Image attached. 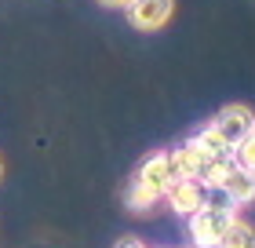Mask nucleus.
<instances>
[{"label":"nucleus","instance_id":"obj_4","mask_svg":"<svg viewBox=\"0 0 255 248\" xmlns=\"http://www.w3.org/2000/svg\"><path fill=\"white\" fill-rule=\"evenodd\" d=\"M124 15L138 33H157L175 15V0H128Z\"/></svg>","mask_w":255,"mask_h":248},{"label":"nucleus","instance_id":"obj_8","mask_svg":"<svg viewBox=\"0 0 255 248\" xmlns=\"http://www.w3.org/2000/svg\"><path fill=\"white\" fill-rule=\"evenodd\" d=\"M234 164L255 175V132H252V135H248V139H245V143H241L237 150H234Z\"/></svg>","mask_w":255,"mask_h":248},{"label":"nucleus","instance_id":"obj_11","mask_svg":"<svg viewBox=\"0 0 255 248\" xmlns=\"http://www.w3.org/2000/svg\"><path fill=\"white\" fill-rule=\"evenodd\" d=\"M0 179H4V161H0Z\"/></svg>","mask_w":255,"mask_h":248},{"label":"nucleus","instance_id":"obj_1","mask_svg":"<svg viewBox=\"0 0 255 248\" xmlns=\"http://www.w3.org/2000/svg\"><path fill=\"white\" fill-rule=\"evenodd\" d=\"M175 183V168H171V150H157L149 153V157L138 164V172L131 175V183H128L124 190V205L131 212H153L160 201H164L168 186Z\"/></svg>","mask_w":255,"mask_h":248},{"label":"nucleus","instance_id":"obj_2","mask_svg":"<svg viewBox=\"0 0 255 248\" xmlns=\"http://www.w3.org/2000/svg\"><path fill=\"white\" fill-rule=\"evenodd\" d=\"M237 219V208H197L190 216V245L193 248H219L223 234L230 230V223Z\"/></svg>","mask_w":255,"mask_h":248},{"label":"nucleus","instance_id":"obj_10","mask_svg":"<svg viewBox=\"0 0 255 248\" xmlns=\"http://www.w3.org/2000/svg\"><path fill=\"white\" fill-rule=\"evenodd\" d=\"M102 7H128V0H99Z\"/></svg>","mask_w":255,"mask_h":248},{"label":"nucleus","instance_id":"obj_5","mask_svg":"<svg viewBox=\"0 0 255 248\" xmlns=\"http://www.w3.org/2000/svg\"><path fill=\"white\" fill-rule=\"evenodd\" d=\"M164 201H168V208L175 212V216H186L190 219L197 208H204V186L193 183V179H175L168 186Z\"/></svg>","mask_w":255,"mask_h":248},{"label":"nucleus","instance_id":"obj_6","mask_svg":"<svg viewBox=\"0 0 255 248\" xmlns=\"http://www.w3.org/2000/svg\"><path fill=\"white\" fill-rule=\"evenodd\" d=\"M219 190L230 197V205H234V208H241V205H255V175L234 164V168L223 175Z\"/></svg>","mask_w":255,"mask_h":248},{"label":"nucleus","instance_id":"obj_9","mask_svg":"<svg viewBox=\"0 0 255 248\" xmlns=\"http://www.w3.org/2000/svg\"><path fill=\"white\" fill-rule=\"evenodd\" d=\"M113 248H146L142 241H138V238H121L117 245H113Z\"/></svg>","mask_w":255,"mask_h":248},{"label":"nucleus","instance_id":"obj_7","mask_svg":"<svg viewBox=\"0 0 255 248\" xmlns=\"http://www.w3.org/2000/svg\"><path fill=\"white\" fill-rule=\"evenodd\" d=\"M219 248H255V227L248 219H234L230 223V230L223 234V241H219Z\"/></svg>","mask_w":255,"mask_h":248},{"label":"nucleus","instance_id":"obj_3","mask_svg":"<svg viewBox=\"0 0 255 248\" xmlns=\"http://www.w3.org/2000/svg\"><path fill=\"white\" fill-rule=\"evenodd\" d=\"M208 128H212L230 150H237L255 132V113H252V106H245V102H230V106H223V110L208 121Z\"/></svg>","mask_w":255,"mask_h":248}]
</instances>
